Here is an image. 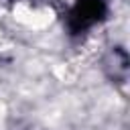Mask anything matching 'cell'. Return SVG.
I'll use <instances>...</instances> for the list:
<instances>
[{
  "label": "cell",
  "instance_id": "1",
  "mask_svg": "<svg viewBox=\"0 0 130 130\" xmlns=\"http://www.w3.org/2000/svg\"><path fill=\"white\" fill-rule=\"evenodd\" d=\"M108 14V2L106 0H75L73 6L67 12L65 24L69 35H83L91 30L95 24H100Z\"/></svg>",
  "mask_w": 130,
  "mask_h": 130
}]
</instances>
